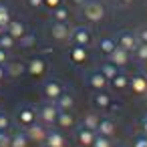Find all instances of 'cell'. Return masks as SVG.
Instances as JSON below:
<instances>
[{"label":"cell","mask_w":147,"mask_h":147,"mask_svg":"<svg viewBox=\"0 0 147 147\" xmlns=\"http://www.w3.org/2000/svg\"><path fill=\"white\" fill-rule=\"evenodd\" d=\"M123 2H131V0H123Z\"/></svg>","instance_id":"277c9868"},{"label":"cell","mask_w":147,"mask_h":147,"mask_svg":"<svg viewBox=\"0 0 147 147\" xmlns=\"http://www.w3.org/2000/svg\"><path fill=\"white\" fill-rule=\"evenodd\" d=\"M85 12H87L91 18H99V16H103V8H101L97 2H89V4L85 6Z\"/></svg>","instance_id":"6da1fadb"},{"label":"cell","mask_w":147,"mask_h":147,"mask_svg":"<svg viewBox=\"0 0 147 147\" xmlns=\"http://www.w3.org/2000/svg\"><path fill=\"white\" fill-rule=\"evenodd\" d=\"M28 2H30V4H32V6H38V4H40V2H42V0H28Z\"/></svg>","instance_id":"3957f363"},{"label":"cell","mask_w":147,"mask_h":147,"mask_svg":"<svg viewBox=\"0 0 147 147\" xmlns=\"http://www.w3.org/2000/svg\"><path fill=\"white\" fill-rule=\"evenodd\" d=\"M47 2H49V4H51V6H57V4H59V2H61V0H47Z\"/></svg>","instance_id":"7a4b0ae2"}]
</instances>
